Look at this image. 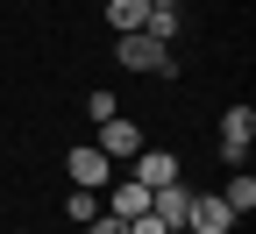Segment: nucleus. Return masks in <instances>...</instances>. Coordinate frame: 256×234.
I'll list each match as a JSON object with an SVG mask.
<instances>
[{
	"instance_id": "f257e3e1",
	"label": "nucleus",
	"mask_w": 256,
	"mask_h": 234,
	"mask_svg": "<svg viewBox=\"0 0 256 234\" xmlns=\"http://www.w3.org/2000/svg\"><path fill=\"white\" fill-rule=\"evenodd\" d=\"M114 64H128V71H150V78H171V71H178V57L156 43V36H142V28H136V36H114Z\"/></svg>"
},
{
	"instance_id": "f03ea898",
	"label": "nucleus",
	"mask_w": 256,
	"mask_h": 234,
	"mask_svg": "<svg viewBox=\"0 0 256 234\" xmlns=\"http://www.w3.org/2000/svg\"><path fill=\"white\" fill-rule=\"evenodd\" d=\"M92 149H100L107 163H136V156L150 149V142H142V121H121V114H114V121H100V135H92Z\"/></svg>"
},
{
	"instance_id": "7ed1b4c3",
	"label": "nucleus",
	"mask_w": 256,
	"mask_h": 234,
	"mask_svg": "<svg viewBox=\"0 0 256 234\" xmlns=\"http://www.w3.org/2000/svg\"><path fill=\"white\" fill-rule=\"evenodd\" d=\"M249 142H256V114H249V107H228V114H220V163H228V171H242Z\"/></svg>"
},
{
	"instance_id": "20e7f679",
	"label": "nucleus",
	"mask_w": 256,
	"mask_h": 234,
	"mask_svg": "<svg viewBox=\"0 0 256 234\" xmlns=\"http://www.w3.org/2000/svg\"><path fill=\"white\" fill-rule=\"evenodd\" d=\"M64 171H72V185H78V192H100V185L114 178V163H107L100 149H92V142H78L72 156H64Z\"/></svg>"
},
{
	"instance_id": "39448f33",
	"label": "nucleus",
	"mask_w": 256,
	"mask_h": 234,
	"mask_svg": "<svg viewBox=\"0 0 256 234\" xmlns=\"http://www.w3.org/2000/svg\"><path fill=\"white\" fill-rule=\"evenodd\" d=\"M150 213L164 220L171 234H185V213H192V185H185V178H178V185H156V192H150Z\"/></svg>"
},
{
	"instance_id": "423d86ee",
	"label": "nucleus",
	"mask_w": 256,
	"mask_h": 234,
	"mask_svg": "<svg viewBox=\"0 0 256 234\" xmlns=\"http://www.w3.org/2000/svg\"><path fill=\"white\" fill-rule=\"evenodd\" d=\"M185 227H192V234H235V213L220 206V192H214V199H200V192H192V213H185Z\"/></svg>"
},
{
	"instance_id": "0eeeda50",
	"label": "nucleus",
	"mask_w": 256,
	"mask_h": 234,
	"mask_svg": "<svg viewBox=\"0 0 256 234\" xmlns=\"http://www.w3.org/2000/svg\"><path fill=\"white\" fill-rule=\"evenodd\" d=\"M136 185H142V192L178 185V156H171V149H142V156H136Z\"/></svg>"
},
{
	"instance_id": "6e6552de",
	"label": "nucleus",
	"mask_w": 256,
	"mask_h": 234,
	"mask_svg": "<svg viewBox=\"0 0 256 234\" xmlns=\"http://www.w3.org/2000/svg\"><path fill=\"white\" fill-rule=\"evenodd\" d=\"M107 213H114V220L128 227V220H136V213H150V192H142L136 178H121V185H114V206H107Z\"/></svg>"
},
{
	"instance_id": "1a4fd4ad",
	"label": "nucleus",
	"mask_w": 256,
	"mask_h": 234,
	"mask_svg": "<svg viewBox=\"0 0 256 234\" xmlns=\"http://www.w3.org/2000/svg\"><path fill=\"white\" fill-rule=\"evenodd\" d=\"M107 21H114V36H136L150 21V0H107Z\"/></svg>"
},
{
	"instance_id": "9d476101",
	"label": "nucleus",
	"mask_w": 256,
	"mask_h": 234,
	"mask_svg": "<svg viewBox=\"0 0 256 234\" xmlns=\"http://www.w3.org/2000/svg\"><path fill=\"white\" fill-rule=\"evenodd\" d=\"M178 28H185V14H178V7H150V21H142V36H156V43L171 50V43H178Z\"/></svg>"
},
{
	"instance_id": "9b49d317",
	"label": "nucleus",
	"mask_w": 256,
	"mask_h": 234,
	"mask_svg": "<svg viewBox=\"0 0 256 234\" xmlns=\"http://www.w3.org/2000/svg\"><path fill=\"white\" fill-rule=\"evenodd\" d=\"M220 206H228V213H235V220H242V213H249V206H256V178H242V171H235V178H228V185H220Z\"/></svg>"
},
{
	"instance_id": "f8f14e48",
	"label": "nucleus",
	"mask_w": 256,
	"mask_h": 234,
	"mask_svg": "<svg viewBox=\"0 0 256 234\" xmlns=\"http://www.w3.org/2000/svg\"><path fill=\"white\" fill-rule=\"evenodd\" d=\"M64 213H72L78 227H86V220H100V192H78V185H72V199H64Z\"/></svg>"
},
{
	"instance_id": "ddd939ff",
	"label": "nucleus",
	"mask_w": 256,
	"mask_h": 234,
	"mask_svg": "<svg viewBox=\"0 0 256 234\" xmlns=\"http://www.w3.org/2000/svg\"><path fill=\"white\" fill-rule=\"evenodd\" d=\"M86 114H92V128H100V121H114L121 107H114V92H86Z\"/></svg>"
},
{
	"instance_id": "4468645a",
	"label": "nucleus",
	"mask_w": 256,
	"mask_h": 234,
	"mask_svg": "<svg viewBox=\"0 0 256 234\" xmlns=\"http://www.w3.org/2000/svg\"><path fill=\"white\" fill-rule=\"evenodd\" d=\"M128 234H171V227L156 220V213H136V220H128Z\"/></svg>"
},
{
	"instance_id": "2eb2a0df",
	"label": "nucleus",
	"mask_w": 256,
	"mask_h": 234,
	"mask_svg": "<svg viewBox=\"0 0 256 234\" xmlns=\"http://www.w3.org/2000/svg\"><path fill=\"white\" fill-rule=\"evenodd\" d=\"M78 234H128V227H121V220H114V213H100V220H86V227H78Z\"/></svg>"
},
{
	"instance_id": "dca6fc26",
	"label": "nucleus",
	"mask_w": 256,
	"mask_h": 234,
	"mask_svg": "<svg viewBox=\"0 0 256 234\" xmlns=\"http://www.w3.org/2000/svg\"><path fill=\"white\" fill-rule=\"evenodd\" d=\"M150 7H178V0H150Z\"/></svg>"
}]
</instances>
